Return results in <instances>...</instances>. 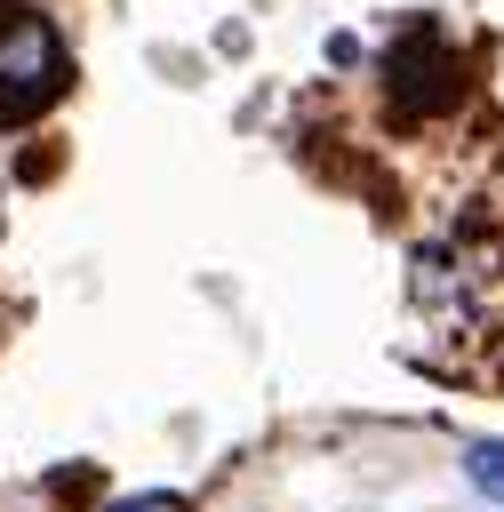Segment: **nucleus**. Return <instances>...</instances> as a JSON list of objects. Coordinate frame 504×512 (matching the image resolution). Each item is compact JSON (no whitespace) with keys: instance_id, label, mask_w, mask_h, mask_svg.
I'll use <instances>...</instances> for the list:
<instances>
[{"instance_id":"nucleus-1","label":"nucleus","mask_w":504,"mask_h":512,"mask_svg":"<svg viewBox=\"0 0 504 512\" xmlns=\"http://www.w3.org/2000/svg\"><path fill=\"white\" fill-rule=\"evenodd\" d=\"M456 96H464V56H448L432 32L392 56V104H400L408 120H416V112H448Z\"/></svg>"},{"instance_id":"nucleus-2","label":"nucleus","mask_w":504,"mask_h":512,"mask_svg":"<svg viewBox=\"0 0 504 512\" xmlns=\"http://www.w3.org/2000/svg\"><path fill=\"white\" fill-rule=\"evenodd\" d=\"M56 88H64L56 40L24 24V48H16L8 64H0V128H24V120H32L40 104H56Z\"/></svg>"},{"instance_id":"nucleus-3","label":"nucleus","mask_w":504,"mask_h":512,"mask_svg":"<svg viewBox=\"0 0 504 512\" xmlns=\"http://www.w3.org/2000/svg\"><path fill=\"white\" fill-rule=\"evenodd\" d=\"M464 480L488 488V496H504V440H472L464 448Z\"/></svg>"},{"instance_id":"nucleus-4","label":"nucleus","mask_w":504,"mask_h":512,"mask_svg":"<svg viewBox=\"0 0 504 512\" xmlns=\"http://www.w3.org/2000/svg\"><path fill=\"white\" fill-rule=\"evenodd\" d=\"M104 512H192V504L168 496V488H144V496H120V504H104Z\"/></svg>"},{"instance_id":"nucleus-5","label":"nucleus","mask_w":504,"mask_h":512,"mask_svg":"<svg viewBox=\"0 0 504 512\" xmlns=\"http://www.w3.org/2000/svg\"><path fill=\"white\" fill-rule=\"evenodd\" d=\"M0 24H16V16H8V8H0Z\"/></svg>"}]
</instances>
